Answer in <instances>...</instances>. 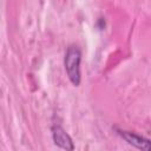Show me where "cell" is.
Here are the masks:
<instances>
[{"instance_id": "cell-3", "label": "cell", "mask_w": 151, "mask_h": 151, "mask_svg": "<svg viewBox=\"0 0 151 151\" xmlns=\"http://www.w3.org/2000/svg\"><path fill=\"white\" fill-rule=\"evenodd\" d=\"M52 131V138L55 146L64 149V150H74V144L70 134L59 125H54L51 129Z\"/></svg>"}, {"instance_id": "cell-2", "label": "cell", "mask_w": 151, "mask_h": 151, "mask_svg": "<svg viewBox=\"0 0 151 151\" xmlns=\"http://www.w3.org/2000/svg\"><path fill=\"white\" fill-rule=\"evenodd\" d=\"M116 131L131 146H133L136 149H139V150H144V151H149L151 149L150 139H147V138H145V137H143V136H140L136 132H132V131L119 130V129H117Z\"/></svg>"}, {"instance_id": "cell-1", "label": "cell", "mask_w": 151, "mask_h": 151, "mask_svg": "<svg viewBox=\"0 0 151 151\" xmlns=\"http://www.w3.org/2000/svg\"><path fill=\"white\" fill-rule=\"evenodd\" d=\"M80 61H81V51L77 45H70L66 48L64 55V67L67 74V78L73 86H79L81 81L80 74Z\"/></svg>"}]
</instances>
